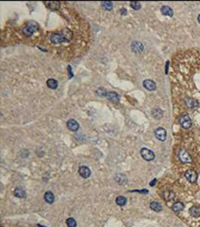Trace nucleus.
I'll list each match as a JSON object with an SVG mask.
<instances>
[{
    "instance_id": "nucleus-1",
    "label": "nucleus",
    "mask_w": 200,
    "mask_h": 227,
    "mask_svg": "<svg viewBox=\"0 0 200 227\" xmlns=\"http://www.w3.org/2000/svg\"><path fill=\"white\" fill-rule=\"evenodd\" d=\"M68 33H53L50 36L51 42L55 44H59L64 42H69L70 37L67 36Z\"/></svg>"
},
{
    "instance_id": "nucleus-2",
    "label": "nucleus",
    "mask_w": 200,
    "mask_h": 227,
    "mask_svg": "<svg viewBox=\"0 0 200 227\" xmlns=\"http://www.w3.org/2000/svg\"><path fill=\"white\" fill-rule=\"evenodd\" d=\"M37 23L35 21H30L26 24L23 28V33H24V35L26 36H30L35 33L36 31L38 29Z\"/></svg>"
},
{
    "instance_id": "nucleus-3",
    "label": "nucleus",
    "mask_w": 200,
    "mask_h": 227,
    "mask_svg": "<svg viewBox=\"0 0 200 227\" xmlns=\"http://www.w3.org/2000/svg\"><path fill=\"white\" fill-rule=\"evenodd\" d=\"M178 158L182 163H191L193 161L191 155L189 154V153L187 152L186 149L184 148H181L178 154Z\"/></svg>"
},
{
    "instance_id": "nucleus-4",
    "label": "nucleus",
    "mask_w": 200,
    "mask_h": 227,
    "mask_svg": "<svg viewBox=\"0 0 200 227\" xmlns=\"http://www.w3.org/2000/svg\"><path fill=\"white\" fill-rule=\"evenodd\" d=\"M141 154L145 161H151L155 158V154L153 151L147 148H143L141 150Z\"/></svg>"
},
{
    "instance_id": "nucleus-5",
    "label": "nucleus",
    "mask_w": 200,
    "mask_h": 227,
    "mask_svg": "<svg viewBox=\"0 0 200 227\" xmlns=\"http://www.w3.org/2000/svg\"><path fill=\"white\" fill-rule=\"evenodd\" d=\"M179 123L184 129H189L192 126V120L189 115H182L179 118Z\"/></svg>"
},
{
    "instance_id": "nucleus-6",
    "label": "nucleus",
    "mask_w": 200,
    "mask_h": 227,
    "mask_svg": "<svg viewBox=\"0 0 200 227\" xmlns=\"http://www.w3.org/2000/svg\"><path fill=\"white\" fill-rule=\"evenodd\" d=\"M155 136H156V139H159V141L164 142L166 139V136H167V132L166 130L163 127H159L157 129L155 130Z\"/></svg>"
},
{
    "instance_id": "nucleus-7",
    "label": "nucleus",
    "mask_w": 200,
    "mask_h": 227,
    "mask_svg": "<svg viewBox=\"0 0 200 227\" xmlns=\"http://www.w3.org/2000/svg\"><path fill=\"white\" fill-rule=\"evenodd\" d=\"M184 176L187 180L189 181V183H196V181H197V178H198L197 173H196V171L193 170H187V172L185 173Z\"/></svg>"
},
{
    "instance_id": "nucleus-8",
    "label": "nucleus",
    "mask_w": 200,
    "mask_h": 227,
    "mask_svg": "<svg viewBox=\"0 0 200 227\" xmlns=\"http://www.w3.org/2000/svg\"><path fill=\"white\" fill-rule=\"evenodd\" d=\"M143 86H144V88L150 91H153L155 90L156 89V83L152 80V79H145L144 81L143 82Z\"/></svg>"
},
{
    "instance_id": "nucleus-9",
    "label": "nucleus",
    "mask_w": 200,
    "mask_h": 227,
    "mask_svg": "<svg viewBox=\"0 0 200 227\" xmlns=\"http://www.w3.org/2000/svg\"><path fill=\"white\" fill-rule=\"evenodd\" d=\"M79 173L82 178H88L91 176V170L86 166H81L79 168Z\"/></svg>"
},
{
    "instance_id": "nucleus-10",
    "label": "nucleus",
    "mask_w": 200,
    "mask_h": 227,
    "mask_svg": "<svg viewBox=\"0 0 200 227\" xmlns=\"http://www.w3.org/2000/svg\"><path fill=\"white\" fill-rule=\"evenodd\" d=\"M66 126L71 131H77L79 128V123L74 119L69 120L66 123Z\"/></svg>"
},
{
    "instance_id": "nucleus-11",
    "label": "nucleus",
    "mask_w": 200,
    "mask_h": 227,
    "mask_svg": "<svg viewBox=\"0 0 200 227\" xmlns=\"http://www.w3.org/2000/svg\"><path fill=\"white\" fill-rule=\"evenodd\" d=\"M132 49L135 53H141L143 51V45L140 42H134L132 44Z\"/></svg>"
},
{
    "instance_id": "nucleus-12",
    "label": "nucleus",
    "mask_w": 200,
    "mask_h": 227,
    "mask_svg": "<svg viewBox=\"0 0 200 227\" xmlns=\"http://www.w3.org/2000/svg\"><path fill=\"white\" fill-rule=\"evenodd\" d=\"M185 103L187 105V107L189 108H197L199 106V103L197 100L192 99V98H186L185 99Z\"/></svg>"
},
{
    "instance_id": "nucleus-13",
    "label": "nucleus",
    "mask_w": 200,
    "mask_h": 227,
    "mask_svg": "<svg viewBox=\"0 0 200 227\" xmlns=\"http://www.w3.org/2000/svg\"><path fill=\"white\" fill-rule=\"evenodd\" d=\"M161 12L164 15L169 16V17H172L173 15H174V12H173V10H172V8L169 6H167V5H164V6L162 7Z\"/></svg>"
},
{
    "instance_id": "nucleus-14",
    "label": "nucleus",
    "mask_w": 200,
    "mask_h": 227,
    "mask_svg": "<svg viewBox=\"0 0 200 227\" xmlns=\"http://www.w3.org/2000/svg\"><path fill=\"white\" fill-rule=\"evenodd\" d=\"M14 196L20 198V199H24V198H26V192L21 188H16L14 192Z\"/></svg>"
},
{
    "instance_id": "nucleus-15",
    "label": "nucleus",
    "mask_w": 200,
    "mask_h": 227,
    "mask_svg": "<svg viewBox=\"0 0 200 227\" xmlns=\"http://www.w3.org/2000/svg\"><path fill=\"white\" fill-rule=\"evenodd\" d=\"M46 83L48 87L51 89H56L57 88V86H58V83H57V80L55 79H52V78L48 79Z\"/></svg>"
},
{
    "instance_id": "nucleus-16",
    "label": "nucleus",
    "mask_w": 200,
    "mask_h": 227,
    "mask_svg": "<svg viewBox=\"0 0 200 227\" xmlns=\"http://www.w3.org/2000/svg\"><path fill=\"white\" fill-rule=\"evenodd\" d=\"M45 201L49 204H52L55 201V196L51 192H47L44 195Z\"/></svg>"
},
{
    "instance_id": "nucleus-17",
    "label": "nucleus",
    "mask_w": 200,
    "mask_h": 227,
    "mask_svg": "<svg viewBox=\"0 0 200 227\" xmlns=\"http://www.w3.org/2000/svg\"><path fill=\"white\" fill-rule=\"evenodd\" d=\"M46 5L49 9H51V10H57L58 8L60 7V3L56 1H50V2H46Z\"/></svg>"
},
{
    "instance_id": "nucleus-18",
    "label": "nucleus",
    "mask_w": 200,
    "mask_h": 227,
    "mask_svg": "<svg viewBox=\"0 0 200 227\" xmlns=\"http://www.w3.org/2000/svg\"><path fill=\"white\" fill-rule=\"evenodd\" d=\"M189 214L194 217H198L200 215V208L198 207H196V206L192 207L189 209Z\"/></svg>"
},
{
    "instance_id": "nucleus-19",
    "label": "nucleus",
    "mask_w": 200,
    "mask_h": 227,
    "mask_svg": "<svg viewBox=\"0 0 200 227\" xmlns=\"http://www.w3.org/2000/svg\"><path fill=\"white\" fill-rule=\"evenodd\" d=\"M150 207L153 210H154V211L156 212L161 211L162 209H163V207H162L160 204L158 202H156V201H153V202L150 203Z\"/></svg>"
},
{
    "instance_id": "nucleus-20",
    "label": "nucleus",
    "mask_w": 200,
    "mask_h": 227,
    "mask_svg": "<svg viewBox=\"0 0 200 227\" xmlns=\"http://www.w3.org/2000/svg\"><path fill=\"white\" fill-rule=\"evenodd\" d=\"M107 98L112 101H118L119 100V95L115 92H109L107 93Z\"/></svg>"
},
{
    "instance_id": "nucleus-21",
    "label": "nucleus",
    "mask_w": 200,
    "mask_h": 227,
    "mask_svg": "<svg viewBox=\"0 0 200 227\" xmlns=\"http://www.w3.org/2000/svg\"><path fill=\"white\" fill-rule=\"evenodd\" d=\"M184 208V205L181 202H177L175 203L173 206H172V209L174 212H179L181 211Z\"/></svg>"
},
{
    "instance_id": "nucleus-22",
    "label": "nucleus",
    "mask_w": 200,
    "mask_h": 227,
    "mask_svg": "<svg viewBox=\"0 0 200 227\" xmlns=\"http://www.w3.org/2000/svg\"><path fill=\"white\" fill-rule=\"evenodd\" d=\"M163 111L161 110V109H159V108H157V109H155V110L153 111V112H152V115H153V117H154V118H156V119H160L161 117H163Z\"/></svg>"
},
{
    "instance_id": "nucleus-23",
    "label": "nucleus",
    "mask_w": 200,
    "mask_h": 227,
    "mask_svg": "<svg viewBox=\"0 0 200 227\" xmlns=\"http://www.w3.org/2000/svg\"><path fill=\"white\" fill-rule=\"evenodd\" d=\"M101 5L107 10H111L113 7V4L112 2L110 1H104V2H101Z\"/></svg>"
},
{
    "instance_id": "nucleus-24",
    "label": "nucleus",
    "mask_w": 200,
    "mask_h": 227,
    "mask_svg": "<svg viewBox=\"0 0 200 227\" xmlns=\"http://www.w3.org/2000/svg\"><path fill=\"white\" fill-rule=\"evenodd\" d=\"M116 203L119 206H124L126 204V199L123 196H118L116 199Z\"/></svg>"
},
{
    "instance_id": "nucleus-25",
    "label": "nucleus",
    "mask_w": 200,
    "mask_h": 227,
    "mask_svg": "<svg viewBox=\"0 0 200 227\" xmlns=\"http://www.w3.org/2000/svg\"><path fill=\"white\" fill-rule=\"evenodd\" d=\"M66 225L68 227H76V222L73 218L70 217V218L66 219Z\"/></svg>"
},
{
    "instance_id": "nucleus-26",
    "label": "nucleus",
    "mask_w": 200,
    "mask_h": 227,
    "mask_svg": "<svg viewBox=\"0 0 200 227\" xmlns=\"http://www.w3.org/2000/svg\"><path fill=\"white\" fill-rule=\"evenodd\" d=\"M130 5L134 10H139L141 8V3L139 2H137V1H132V2H131Z\"/></svg>"
},
{
    "instance_id": "nucleus-27",
    "label": "nucleus",
    "mask_w": 200,
    "mask_h": 227,
    "mask_svg": "<svg viewBox=\"0 0 200 227\" xmlns=\"http://www.w3.org/2000/svg\"><path fill=\"white\" fill-rule=\"evenodd\" d=\"M97 93L100 96H106V95L107 96L108 93H107V90L104 88H99L97 90Z\"/></svg>"
},
{
    "instance_id": "nucleus-28",
    "label": "nucleus",
    "mask_w": 200,
    "mask_h": 227,
    "mask_svg": "<svg viewBox=\"0 0 200 227\" xmlns=\"http://www.w3.org/2000/svg\"><path fill=\"white\" fill-rule=\"evenodd\" d=\"M120 12H121L122 15H125L127 14V11H126V9H122Z\"/></svg>"
},
{
    "instance_id": "nucleus-29",
    "label": "nucleus",
    "mask_w": 200,
    "mask_h": 227,
    "mask_svg": "<svg viewBox=\"0 0 200 227\" xmlns=\"http://www.w3.org/2000/svg\"><path fill=\"white\" fill-rule=\"evenodd\" d=\"M156 179H154L153 180L150 182V185H151V186H153V185H155V184H156Z\"/></svg>"
},
{
    "instance_id": "nucleus-30",
    "label": "nucleus",
    "mask_w": 200,
    "mask_h": 227,
    "mask_svg": "<svg viewBox=\"0 0 200 227\" xmlns=\"http://www.w3.org/2000/svg\"><path fill=\"white\" fill-rule=\"evenodd\" d=\"M198 21L200 23V15H199L198 16Z\"/></svg>"
}]
</instances>
